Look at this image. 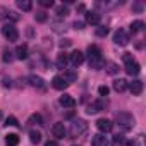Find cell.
I'll list each match as a JSON object with an SVG mask.
<instances>
[{
    "label": "cell",
    "mask_w": 146,
    "mask_h": 146,
    "mask_svg": "<svg viewBox=\"0 0 146 146\" xmlns=\"http://www.w3.org/2000/svg\"><path fill=\"white\" fill-rule=\"evenodd\" d=\"M107 33H108V28H107V26H98V29H96V36L103 38V36H107Z\"/></svg>",
    "instance_id": "32"
},
{
    "label": "cell",
    "mask_w": 146,
    "mask_h": 146,
    "mask_svg": "<svg viewBox=\"0 0 146 146\" xmlns=\"http://www.w3.org/2000/svg\"><path fill=\"white\" fill-rule=\"evenodd\" d=\"M78 11H79V12H83V11H84V5H83V4H79V5H78Z\"/></svg>",
    "instance_id": "40"
},
{
    "label": "cell",
    "mask_w": 146,
    "mask_h": 146,
    "mask_svg": "<svg viewBox=\"0 0 146 146\" xmlns=\"http://www.w3.org/2000/svg\"><path fill=\"white\" fill-rule=\"evenodd\" d=\"M28 124H33V125H43V117L40 113H33L28 120Z\"/></svg>",
    "instance_id": "24"
},
{
    "label": "cell",
    "mask_w": 146,
    "mask_h": 146,
    "mask_svg": "<svg viewBox=\"0 0 146 146\" xmlns=\"http://www.w3.org/2000/svg\"><path fill=\"white\" fill-rule=\"evenodd\" d=\"M14 53H16V58L24 60V58H28V46H26V45H19Z\"/></svg>",
    "instance_id": "17"
},
{
    "label": "cell",
    "mask_w": 146,
    "mask_h": 146,
    "mask_svg": "<svg viewBox=\"0 0 146 146\" xmlns=\"http://www.w3.org/2000/svg\"><path fill=\"white\" fill-rule=\"evenodd\" d=\"M2 35H4L9 41H17V38H19V31H17V28H16L14 24H5V26L2 28Z\"/></svg>",
    "instance_id": "4"
},
{
    "label": "cell",
    "mask_w": 146,
    "mask_h": 146,
    "mask_svg": "<svg viewBox=\"0 0 146 146\" xmlns=\"http://www.w3.org/2000/svg\"><path fill=\"white\" fill-rule=\"evenodd\" d=\"M96 127L100 132H110L113 129V122L108 120V119H98L96 120Z\"/></svg>",
    "instance_id": "9"
},
{
    "label": "cell",
    "mask_w": 146,
    "mask_h": 146,
    "mask_svg": "<svg viewBox=\"0 0 146 146\" xmlns=\"http://www.w3.org/2000/svg\"><path fill=\"white\" fill-rule=\"evenodd\" d=\"M112 146H125V137L122 134H115L112 137Z\"/></svg>",
    "instance_id": "26"
},
{
    "label": "cell",
    "mask_w": 146,
    "mask_h": 146,
    "mask_svg": "<svg viewBox=\"0 0 146 146\" xmlns=\"http://www.w3.org/2000/svg\"><path fill=\"white\" fill-rule=\"evenodd\" d=\"M113 90H115L117 93L125 91V90H127V81H125V79H115V81H113Z\"/></svg>",
    "instance_id": "18"
},
{
    "label": "cell",
    "mask_w": 146,
    "mask_h": 146,
    "mask_svg": "<svg viewBox=\"0 0 146 146\" xmlns=\"http://www.w3.org/2000/svg\"><path fill=\"white\" fill-rule=\"evenodd\" d=\"M108 91H110V90H108L107 86H100V88H98V93H100V96H107V95H108Z\"/></svg>",
    "instance_id": "34"
},
{
    "label": "cell",
    "mask_w": 146,
    "mask_h": 146,
    "mask_svg": "<svg viewBox=\"0 0 146 146\" xmlns=\"http://www.w3.org/2000/svg\"><path fill=\"white\" fill-rule=\"evenodd\" d=\"M58 103H60L62 107H65V108H74V107H76V100L72 98L70 95H62L60 100H58Z\"/></svg>",
    "instance_id": "11"
},
{
    "label": "cell",
    "mask_w": 146,
    "mask_h": 146,
    "mask_svg": "<svg viewBox=\"0 0 146 146\" xmlns=\"http://www.w3.org/2000/svg\"><path fill=\"white\" fill-rule=\"evenodd\" d=\"M132 9H134V11H137V12H139V11H141V9H143V4H136V5H134V7H132Z\"/></svg>",
    "instance_id": "38"
},
{
    "label": "cell",
    "mask_w": 146,
    "mask_h": 146,
    "mask_svg": "<svg viewBox=\"0 0 146 146\" xmlns=\"http://www.w3.org/2000/svg\"><path fill=\"white\" fill-rule=\"evenodd\" d=\"M5 125H12V127H19V122H17V119H16L14 115H11V117H7V120H5Z\"/></svg>",
    "instance_id": "30"
},
{
    "label": "cell",
    "mask_w": 146,
    "mask_h": 146,
    "mask_svg": "<svg viewBox=\"0 0 146 146\" xmlns=\"http://www.w3.org/2000/svg\"><path fill=\"white\" fill-rule=\"evenodd\" d=\"M69 62L74 65V67H79V65L84 62V53L79 52V50H74V52L69 55Z\"/></svg>",
    "instance_id": "8"
},
{
    "label": "cell",
    "mask_w": 146,
    "mask_h": 146,
    "mask_svg": "<svg viewBox=\"0 0 146 146\" xmlns=\"http://www.w3.org/2000/svg\"><path fill=\"white\" fill-rule=\"evenodd\" d=\"M70 45H72V41H70V40H62V41H60V46H62V48L70 46Z\"/></svg>",
    "instance_id": "36"
},
{
    "label": "cell",
    "mask_w": 146,
    "mask_h": 146,
    "mask_svg": "<svg viewBox=\"0 0 146 146\" xmlns=\"http://www.w3.org/2000/svg\"><path fill=\"white\" fill-rule=\"evenodd\" d=\"M107 144L108 143H107V137L103 134H96L91 137V146H107Z\"/></svg>",
    "instance_id": "16"
},
{
    "label": "cell",
    "mask_w": 146,
    "mask_h": 146,
    "mask_svg": "<svg viewBox=\"0 0 146 146\" xmlns=\"http://www.w3.org/2000/svg\"><path fill=\"white\" fill-rule=\"evenodd\" d=\"M0 120H2V110H0Z\"/></svg>",
    "instance_id": "41"
},
{
    "label": "cell",
    "mask_w": 146,
    "mask_h": 146,
    "mask_svg": "<svg viewBox=\"0 0 146 146\" xmlns=\"http://www.w3.org/2000/svg\"><path fill=\"white\" fill-rule=\"evenodd\" d=\"M64 79H65V83L67 84H70V83H74L76 79H78V74L74 70H69V72H64V76H62Z\"/></svg>",
    "instance_id": "23"
},
{
    "label": "cell",
    "mask_w": 146,
    "mask_h": 146,
    "mask_svg": "<svg viewBox=\"0 0 146 146\" xmlns=\"http://www.w3.org/2000/svg\"><path fill=\"white\" fill-rule=\"evenodd\" d=\"M86 131H88V122H86V120H83V119H76L74 122L70 124L69 136H70L72 139H76V137H81Z\"/></svg>",
    "instance_id": "3"
},
{
    "label": "cell",
    "mask_w": 146,
    "mask_h": 146,
    "mask_svg": "<svg viewBox=\"0 0 146 146\" xmlns=\"http://www.w3.org/2000/svg\"><path fill=\"white\" fill-rule=\"evenodd\" d=\"M28 81H29V84L35 86V88H45V81H43V78H40V76L31 74V76L28 78Z\"/></svg>",
    "instance_id": "15"
},
{
    "label": "cell",
    "mask_w": 146,
    "mask_h": 146,
    "mask_svg": "<svg viewBox=\"0 0 146 146\" xmlns=\"http://www.w3.org/2000/svg\"><path fill=\"white\" fill-rule=\"evenodd\" d=\"M127 88L131 90V93H132V95H136V96H137V95H141V93H143V81L134 79L132 83H129V84H127Z\"/></svg>",
    "instance_id": "12"
},
{
    "label": "cell",
    "mask_w": 146,
    "mask_h": 146,
    "mask_svg": "<svg viewBox=\"0 0 146 146\" xmlns=\"http://www.w3.org/2000/svg\"><path fill=\"white\" fill-rule=\"evenodd\" d=\"M115 122H117V125H119V129L122 132H127V131H131L134 127L136 120H134L132 113H129V112H119L117 117H115Z\"/></svg>",
    "instance_id": "2"
},
{
    "label": "cell",
    "mask_w": 146,
    "mask_h": 146,
    "mask_svg": "<svg viewBox=\"0 0 146 146\" xmlns=\"http://www.w3.org/2000/svg\"><path fill=\"white\" fill-rule=\"evenodd\" d=\"M113 43L119 45V46H125L129 43V35L124 29H117L115 35H113Z\"/></svg>",
    "instance_id": "6"
},
{
    "label": "cell",
    "mask_w": 146,
    "mask_h": 146,
    "mask_svg": "<svg viewBox=\"0 0 146 146\" xmlns=\"http://www.w3.org/2000/svg\"><path fill=\"white\" fill-rule=\"evenodd\" d=\"M144 29V23L143 21H132L131 23V33H141Z\"/></svg>",
    "instance_id": "22"
},
{
    "label": "cell",
    "mask_w": 146,
    "mask_h": 146,
    "mask_svg": "<svg viewBox=\"0 0 146 146\" xmlns=\"http://www.w3.org/2000/svg\"><path fill=\"white\" fill-rule=\"evenodd\" d=\"M52 134H53L57 139H64L65 134H67V129H65V125H64L62 122H57V124H53V127H52Z\"/></svg>",
    "instance_id": "10"
},
{
    "label": "cell",
    "mask_w": 146,
    "mask_h": 146,
    "mask_svg": "<svg viewBox=\"0 0 146 146\" xmlns=\"http://www.w3.org/2000/svg\"><path fill=\"white\" fill-rule=\"evenodd\" d=\"M55 64H57V67H58V69H65V67H67V64H69V55H67V53H60Z\"/></svg>",
    "instance_id": "19"
},
{
    "label": "cell",
    "mask_w": 146,
    "mask_h": 146,
    "mask_svg": "<svg viewBox=\"0 0 146 146\" xmlns=\"http://www.w3.org/2000/svg\"><path fill=\"white\" fill-rule=\"evenodd\" d=\"M29 141H31L33 144L41 143V132H40V131H29Z\"/></svg>",
    "instance_id": "25"
},
{
    "label": "cell",
    "mask_w": 146,
    "mask_h": 146,
    "mask_svg": "<svg viewBox=\"0 0 146 146\" xmlns=\"http://www.w3.org/2000/svg\"><path fill=\"white\" fill-rule=\"evenodd\" d=\"M5 144L7 146H17L19 144V136L17 134H7L5 136Z\"/></svg>",
    "instance_id": "21"
},
{
    "label": "cell",
    "mask_w": 146,
    "mask_h": 146,
    "mask_svg": "<svg viewBox=\"0 0 146 146\" xmlns=\"http://www.w3.org/2000/svg\"><path fill=\"white\" fill-rule=\"evenodd\" d=\"M17 7L21 9V11H31L33 9V4L29 2V0H17Z\"/></svg>",
    "instance_id": "27"
},
{
    "label": "cell",
    "mask_w": 146,
    "mask_h": 146,
    "mask_svg": "<svg viewBox=\"0 0 146 146\" xmlns=\"http://www.w3.org/2000/svg\"><path fill=\"white\" fill-rule=\"evenodd\" d=\"M105 107H107V102L102 98V100H98V102L90 103V105L86 107V112H88L90 115H93V113H96V112H100V110H105Z\"/></svg>",
    "instance_id": "7"
},
{
    "label": "cell",
    "mask_w": 146,
    "mask_h": 146,
    "mask_svg": "<svg viewBox=\"0 0 146 146\" xmlns=\"http://www.w3.org/2000/svg\"><path fill=\"white\" fill-rule=\"evenodd\" d=\"M100 19H102V16H100L98 12H95V11H91V12H86V23H88V24L98 26V24H100Z\"/></svg>",
    "instance_id": "13"
},
{
    "label": "cell",
    "mask_w": 146,
    "mask_h": 146,
    "mask_svg": "<svg viewBox=\"0 0 146 146\" xmlns=\"http://www.w3.org/2000/svg\"><path fill=\"white\" fill-rule=\"evenodd\" d=\"M55 12H57V16L58 17H65V16H69V9H67V5H58L57 9H55Z\"/></svg>",
    "instance_id": "28"
},
{
    "label": "cell",
    "mask_w": 146,
    "mask_h": 146,
    "mask_svg": "<svg viewBox=\"0 0 146 146\" xmlns=\"http://www.w3.org/2000/svg\"><path fill=\"white\" fill-rule=\"evenodd\" d=\"M40 5L41 7H52L53 5V0H40Z\"/></svg>",
    "instance_id": "35"
},
{
    "label": "cell",
    "mask_w": 146,
    "mask_h": 146,
    "mask_svg": "<svg viewBox=\"0 0 146 146\" xmlns=\"http://www.w3.org/2000/svg\"><path fill=\"white\" fill-rule=\"evenodd\" d=\"M11 55H12V53H11L9 50H4V57H2V60H4V62H11V60H12Z\"/></svg>",
    "instance_id": "33"
},
{
    "label": "cell",
    "mask_w": 146,
    "mask_h": 146,
    "mask_svg": "<svg viewBox=\"0 0 146 146\" xmlns=\"http://www.w3.org/2000/svg\"><path fill=\"white\" fill-rule=\"evenodd\" d=\"M124 64H125V72H127L129 76H137L139 72H141V65H139L134 58H129V60H125Z\"/></svg>",
    "instance_id": "5"
},
{
    "label": "cell",
    "mask_w": 146,
    "mask_h": 146,
    "mask_svg": "<svg viewBox=\"0 0 146 146\" xmlns=\"http://www.w3.org/2000/svg\"><path fill=\"white\" fill-rule=\"evenodd\" d=\"M52 86L55 88V90H58V91H62V90H65L69 84L65 83V79L62 78V76H55L53 79H52Z\"/></svg>",
    "instance_id": "14"
},
{
    "label": "cell",
    "mask_w": 146,
    "mask_h": 146,
    "mask_svg": "<svg viewBox=\"0 0 146 146\" xmlns=\"http://www.w3.org/2000/svg\"><path fill=\"white\" fill-rule=\"evenodd\" d=\"M107 65V72H108V74H117V72H119V65L115 64V62H108V64H105Z\"/></svg>",
    "instance_id": "29"
},
{
    "label": "cell",
    "mask_w": 146,
    "mask_h": 146,
    "mask_svg": "<svg viewBox=\"0 0 146 146\" xmlns=\"http://www.w3.org/2000/svg\"><path fill=\"white\" fill-rule=\"evenodd\" d=\"M45 146H57V143H55V141H46Z\"/></svg>",
    "instance_id": "39"
},
{
    "label": "cell",
    "mask_w": 146,
    "mask_h": 146,
    "mask_svg": "<svg viewBox=\"0 0 146 146\" xmlns=\"http://www.w3.org/2000/svg\"><path fill=\"white\" fill-rule=\"evenodd\" d=\"M83 26H84V23H81V21H76L74 23V28L76 29H83Z\"/></svg>",
    "instance_id": "37"
},
{
    "label": "cell",
    "mask_w": 146,
    "mask_h": 146,
    "mask_svg": "<svg viewBox=\"0 0 146 146\" xmlns=\"http://www.w3.org/2000/svg\"><path fill=\"white\" fill-rule=\"evenodd\" d=\"M4 12H5V14H2L0 17H5L7 21H12V23L19 21V14H17V12H14V11H5V9H4Z\"/></svg>",
    "instance_id": "20"
},
{
    "label": "cell",
    "mask_w": 146,
    "mask_h": 146,
    "mask_svg": "<svg viewBox=\"0 0 146 146\" xmlns=\"http://www.w3.org/2000/svg\"><path fill=\"white\" fill-rule=\"evenodd\" d=\"M35 19H36L38 23H45V21L48 19V16H46V14L41 11V12H36V14H35Z\"/></svg>",
    "instance_id": "31"
},
{
    "label": "cell",
    "mask_w": 146,
    "mask_h": 146,
    "mask_svg": "<svg viewBox=\"0 0 146 146\" xmlns=\"http://www.w3.org/2000/svg\"><path fill=\"white\" fill-rule=\"evenodd\" d=\"M88 58H90V67L98 70V69H103L105 67V60L102 57V50L100 46L96 45H90L88 46Z\"/></svg>",
    "instance_id": "1"
}]
</instances>
